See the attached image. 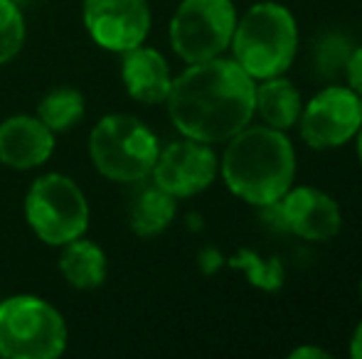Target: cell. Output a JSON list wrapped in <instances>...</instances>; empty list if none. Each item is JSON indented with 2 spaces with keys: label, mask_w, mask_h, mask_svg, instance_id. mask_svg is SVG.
Segmentation results:
<instances>
[{
  "label": "cell",
  "mask_w": 362,
  "mask_h": 359,
  "mask_svg": "<svg viewBox=\"0 0 362 359\" xmlns=\"http://www.w3.org/2000/svg\"><path fill=\"white\" fill-rule=\"evenodd\" d=\"M168 114L185 138L224 143L254 118L257 82L234 59L215 57L190 64L173 79Z\"/></svg>",
  "instance_id": "cell-1"
},
{
  "label": "cell",
  "mask_w": 362,
  "mask_h": 359,
  "mask_svg": "<svg viewBox=\"0 0 362 359\" xmlns=\"http://www.w3.org/2000/svg\"><path fill=\"white\" fill-rule=\"evenodd\" d=\"M224 185L247 205L267 207L293 187L296 150L284 130L247 126L229 138L219 163Z\"/></svg>",
  "instance_id": "cell-2"
},
{
  "label": "cell",
  "mask_w": 362,
  "mask_h": 359,
  "mask_svg": "<svg viewBox=\"0 0 362 359\" xmlns=\"http://www.w3.org/2000/svg\"><path fill=\"white\" fill-rule=\"evenodd\" d=\"M229 47L232 59L254 82L281 77L298 52V25L293 13L276 0L254 3L237 18Z\"/></svg>",
  "instance_id": "cell-3"
},
{
  "label": "cell",
  "mask_w": 362,
  "mask_h": 359,
  "mask_svg": "<svg viewBox=\"0 0 362 359\" xmlns=\"http://www.w3.org/2000/svg\"><path fill=\"white\" fill-rule=\"evenodd\" d=\"M91 163L104 178L116 182H141L153 173L160 153L151 128L129 114L104 116L89 135Z\"/></svg>",
  "instance_id": "cell-4"
},
{
  "label": "cell",
  "mask_w": 362,
  "mask_h": 359,
  "mask_svg": "<svg viewBox=\"0 0 362 359\" xmlns=\"http://www.w3.org/2000/svg\"><path fill=\"white\" fill-rule=\"evenodd\" d=\"M67 347V325L54 305L37 296L0 303V357L54 359Z\"/></svg>",
  "instance_id": "cell-5"
},
{
  "label": "cell",
  "mask_w": 362,
  "mask_h": 359,
  "mask_svg": "<svg viewBox=\"0 0 362 359\" xmlns=\"http://www.w3.org/2000/svg\"><path fill=\"white\" fill-rule=\"evenodd\" d=\"M25 217L45 244L64 246L86 231L89 205L72 178L49 173L30 187L25 197Z\"/></svg>",
  "instance_id": "cell-6"
},
{
  "label": "cell",
  "mask_w": 362,
  "mask_h": 359,
  "mask_svg": "<svg viewBox=\"0 0 362 359\" xmlns=\"http://www.w3.org/2000/svg\"><path fill=\"white\" fill-rule=\"evenodd\" d=\"M234 28L232 0H182L170 20V44L182 62H207L229 47Z\"/></svg>",
  "instance_id": "cell-7"
},
{
  "label": "cell",
  "mask_w": 362,
  "mask_h": 359,
  "mask_svg": "<svg viewBox=\"0 0 362 359\" xmlns=\"http://www.w3.org/2000/svg\"><path fill=\"white\" fill-rule=\"evenodd\" d=\"M300 128V138L313 150L340 148L355 138L362 126L360 96L350 87L320 89L308 104H303L300 118L296 123Z\"/></svg>",
  "instance_id": "cell-8"
},
{
  "label": "cell",
  "mask_w": 362,
  "mask_h": 359,
  "mask_svg": "<svg viewBox=\"0 0 362 359\" xmlns=\"http://www.w3.org/2000/svg\"><path fill=\"white\" fill-rule=\"evenodd\" d=\"M217 173L219 160L210 143L185 138L175 140L158 153L151 175L158 187H163L168 195L177 200V197L200 195L215 182Z\"/></svg>",
  "instance_id": "cell-9"
},
{
  "label": "cell",
  "mask_w": 362,
  "mask_h": 359,
  "mask_svg": "<svg viewBox=\"0 0 362 359\" xmlns=\"http://www.w3.org/2000/svg\"><path fill=\"white\" fill-rule=\"evenodd\" d=\"M84 25L109 52H129L146 42L151 8L146 0H84Z\"/></svg>",
  "instance_id": "cell-10"
},
{
  "label": "cell",
  "mask_w": 362,
  "mask_h": 359,
  "mask_svg": "<svg viewBox=\"0 0 362 359\" xmlns=\"http://www.w3.org/2000/svg\"><path fill=\"white\" fill-rule=\"evenodd\" d=\"M281 212L286 219L288 234L305 241H328L338 236L343 214L328 192L318 187H291L281 197Z\"/></svg>",
  "instance_id": "cell-11"
},
{
  "label": "cell",
  "mask_w": 362,
  "mask_h": 359,
  "mask_svg": "<svg viewBox=\"0 0 362 359\" xmlns=\"http://www.w3.org/2000/svg\"><path fill=\"white\" fill-rule=\"evenodd\" d=\"M54 150V133L35 116H13L0 126V163L13 170H30L47 163Z\"/></svg>",
  "instance_id": "cell-12"
},
{
  "label": "cell",
  "mask_w": 362,
  "mask_h": 359,
  "mask_svg": "<svg viewBox=\"0 0 362 359\" xmlns=\"http://www.w3.org/2000/svg\"><path fill=\"white\" fill-rule=\"evenodd\" d=\"M121 77H124L126 91L141 104H163L170 94L173 74L165 57L153 47H139L124 52Z\"/></svg>",
  "instance_id": "cell-13"
},
{
  "label": "cell",
  "mask_w": 362,
  "mask_h": 359,
  "mask_svg": "<svg viewBox=\"0 0 362 359\" xmlns=\"http://www.w3.org/2000/svg\"><path fill=\"white\" fill-rule=\"evenodd\" d=\"M303 111V99L300 91L296 89L293 82L281 77L262 79V84H257V106L254 114L262 116L264 126L276 130H291L300 118Z\"/></svg>",
  "instance_id": "cell-14"
},
{
  "label": "cell",
  "mask_w": 362,
  "mask_h": 359,
  "mask_svg": "<svg viewBox=\"0 0 362 359\" xmlns=\"http://www.w3.org/2000/svg\"><path fill=\"white\" fill-rule=\"evenodd\" d=\"M59 271L76 291H94L106 281V254L94 241L79 236L64 244L59 256Z\"/></svg>",
  "instance_id": "cell-15"
},
{
  "label": "cell",
  "mask_w": 362,
  "mask_h": 359,
  "mask_svg": "<svg viewBox=\"0 0 362 359\" xmlns=\"http://www.w3.org/2000/svg\"><path fill=\"white\" fill-rule=\"evenodd\" d=\"M175 197L168 195L156 182L148 187H141L139 195L131 205V229L139 236H156L170 226L175 219Z\"/></svg>",
  "instance_id": "cell-16"
},
{
  "label": "cell",
  "mask_w": 362,
  "mask_h": 359,
  "mask_svg": "<svg viewBox=\"0 0 362 359\" xmlns=\"http://www.w3.org/2000/svg\"><path fill=\"white\" fill-rule=\"evenodd\" d=\"M84 116V96L72 87L52 89L37 106V118L52 133L69 130Z\"/></svg>",
  "instance_id": "cell-17"
},
{
  "label": "cell",
  "mask_w": 362,
  "mask_h": 359,
  "mask_svg": "<svg viewBox=\"0 0 362 359\" xmlns=\"http://www.w3.org/2000/svg\"><path fill=\"white\" fill-rule=\"evenodd\" d=\"M229 266L247 273V281L252 283L254 288H259V291L274 293L284 286V264L276 256L264 259L257 251L242 249L237 256L229 259Z\"/></svg>",
  "instance_id": "cell-18"
},
{
  "label": "cell",
  "mask_w": 362,
  "mask_h": 359,
  "mask_svg": "<svg viewBox=\"0 0 362 359\" xmlns=\"http://www.w3.org/2000/svg\"><path fill=\"white\" fill-rule=\"evenodd\" d=\"M353 52L350 39L340 32H325L315 47V69L320 79H338L345 74V64Z\"/></svg>",
  "instance_id": "cell-19"
},
{
  "label": "cell",
  "mask_w": 362,
  "mask_h": 359,
  "mask_svg": "<svg viewBox=\"0 0 362 359\" xmlns=\"http://www.w3.org/2000/svg\"><path fill=\"white\" fill-rule=\"evenodd\" d=\"M25 44V20L18 3L0 0V64L10 62Z\"/></svg>",
  "instance_id": "cell-20"
},
{
  "label": "cell",
  "mask_w": 362,
  "mask_h": 359,
  "mask_svg": "<svg viewBox=\"0 0 362 359\" xmlns=\"http://www.w3.org/2000/svg\"><path fill=\"white\" fill-rule=\"evenodd\" d=\"M345 77H348V87L362 96V44L353 47V52H350L348 64H345Z\"/></svg>",
  "instance_id": "cell-21"
},
{
  "label": "cell",
  "mask_w": 362,
  "mask_h": 359,
  "mask_svg": "<svg viewBox=\"0 0 362 359\" xmlns=\"http://www.w3.org/2000/svg\"><path fill=\"white\" fill-rule=\"evenodd\" d=\"M259 209H262V219H264V224H267L269 229L288 234L286 219H284V212H281V202H272V205L259 207Z\"/></svg>",
  "instance_id": "cell-22"
},
{
  "label": "cell",
  "mask_w": 362,
  "mask_h": 359,
  "mask_svg": "<svg viewBox=\"0 0 362 359\" xmlns=\"http://www.w3.org/2000/svg\"><path fill=\"white\" fill-rule=\"evenodd\" d=\"M291 359H330V352L328 350H320V347H313V345H300L296 350L288 352Z\"/></svg>",
  "instance_id": "cell-23"
},
{
  "label": "cell",
  "mask_w": 362,
  "mask_h": 359,
  "mask_svg": "<svg viewBox=\"0 0 362 359\" xmlns=\"http://www.w3.org/2000/svg\"><path fill=\"white\" fill-rule=\"evenodd\" d=\"M350 357L362 359V320L358 322V327L353 332V340H350Z\"/></svg>",
  "instance_id": "cell-24"
},
{
  "label": "cell",
  "mask_w": 362,
  "mask_h": 359,
  "mask_svg": "<svg viewBox=\"0 0 362 359\" xmlns=\"http://www.w3.org/2000/svg\"><path fill=\"white\" fill-rule=\"evenodd\" d=\"M355 138H358V143H355V145H358V160H360V165H362V126L358 128V133H355Z\"/></svg>",
  "instance_id": "cell-25"
},
{
  "label": "cell",
  "mask_w": 362,
  "mask_h": 359,
  "mask_svg": "<svg viewBox=\"0 0 362 359\" xmlns=\"http://www.w3.org/2000/svg\"><path fill=\"white\" fill-rule=\"evenodd\" d=\"M360 300H362V278H360Z\"/></svg>",
  "instance_id": "cell-26"
},
{
  "label": "cell",
  "mask_w": 362,
  "mask_h": 359,
  "mask_svg": "<svg viewBox=\"0 0 362 359\" xmlns=\"http://www.w3.org/2000/svg\"><path fill=\"white\" fill-rule=\"evenodd\" d=\"M13 3H23V0H13Z\"/></svg>",
  "instance_id": "cell-27"
}]
</instances>
